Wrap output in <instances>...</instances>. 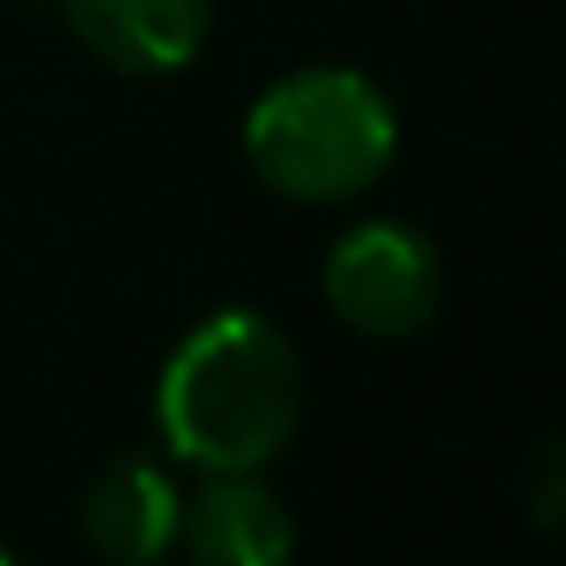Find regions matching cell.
<instances>
[{
  "label": "cell",
  "mask_w": 566,
  "mask_h": 566,
  "mask_svg": "<svg viewBox=\"0 0 566 566\" xmlns=\"http://www.w3.org/2000/svg\"><path fill=\"white\" fill-rule=\"evenodd\" d=\"M305 415V366L256 311L196 323L165 359L159 432L201 475H256L286 451Z\"/></svg>",
  "instance_id": "cell-1"
},
{
  "label": "cell",
  "mask_w": 566,
  "mask_h": 566,
  "mask_svg": "<svg viewBox=\"0 0 566 566\" xmlns=\"http://www.w3.org/2000/svg\"><path fill=\"white\" fill-rule=\"evenodd\" d=\"M244 159L286 201H354L396 159L390 98L354 67H298L250 104Z\"/></svg>",
  "instance_id": "cell-2"
},
{
  "label": "cell",
  "mask_w": 566,
  "mask_h": 566,
  "mask_svg": "<svg viewBox=\"0 0 566 566\" xmlns=\"http://www.w3.org/2000/svg\"><path fill=\"white\" fill-rule=\"evenodd\" d=\"M444 293L439 250L402 220H366L354 232L335 238L329 262H323V298L329 311L359 335H415L432 323Z\"/></svg>",
  "instance_id": "cell-3"
},
{
  "label": "cell",
  "mask_w": 566,
  "mask_h": 566,
  "mask_svg": "<svg viewBox=\"0 0 566 566\" xmlns=\"http://www.w3.org/2000/svg\"><path fill=\"white\" fill-rule=\"evenodd\" d=\"M184 493L153 457H116L80 500V536L104 566H159L177 548Z\"/></svg>",
  "instance_id": "cell-4"
},
{
  "label": "cell",
  "mask_w": 566,
  "mask_h": 566,
  "mask_svg": "<svg viewBox=\"0 0 566 566\" xmlns=\"http://www.w3.org/2000/svg\"><path fill=\"white\" fill-rule=\"evenodd\" d=\"M62 13L116 74H177L208 43L213 0H62Z\"/></svg>",
  "instance_id": "cell-5"
},
{
  "label": "cell",
  "mask_w": 566,
  "mask_h": 566,
  "mask_svg": "<svg viewBox=\"0 0 566 566\" xmlns=\"http://www.w3.org/2000/svg\"><path fill=\"white\" fill-rule=\"evenodd\" d=\"M293 512L256 475H208L177 517V548L189 566H293Z\"/></svg>",
  "instance_id": "cell-6"
},
{
  "label": "cell",
  "mask_w": 566,
  "mask_h": 566,
  "mask_svg": "<svg viewBox=\"0 0 566 566\" xmlns=\"http://www.w3.org/2000/svg\"><path fill=\"white\" fill-rule=\"evenodd\" d=\"M530 517H536L542 530H554L566 517V444L542 451L536 481H530Z\"/></svg>",
  "instance_id": "cell-7"
},
{
  "label": "cell",
  "mask_w": 566,
  "mask_h": 566,
  "mask_svg": "<svg viewBox=\"0 0 566 566\" xmlns=\"http://www.w3.org/2000/svg\"><path fill=\"white\" fill-rule=\"evenodd\" d=\"M0 566H19V560H13V554H7V548H0Z\"/></svg>",
  "instance_id": "cell-8"
}]
</instances>
